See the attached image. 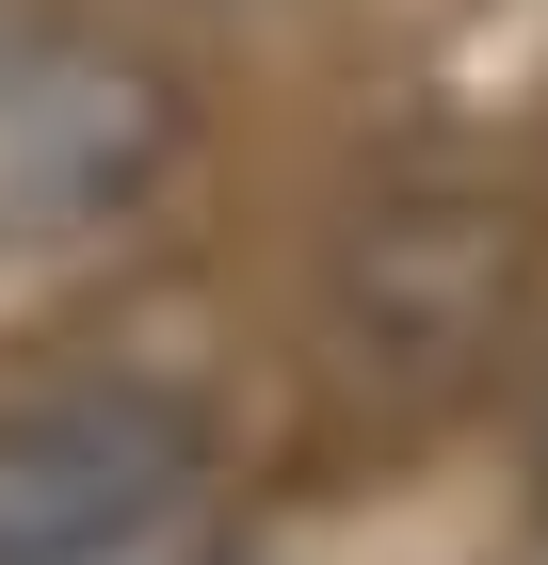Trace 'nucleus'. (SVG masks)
<instances>
[{
  "instance_id": "1",
  "label": "nucleus",
  "mask_w": 548,
  "mask_h": 565,
  "mask_svg": "<svg viewBox=\"0 0 548 565\" xmlns=\"http://www.w3.org/2000/svg\"><path fill=\"white\" fill-rule=\"evenodd\" d=\"M194 501V404L65 372V388L0 404V565H129Z\"/></svg>"
}]
</instances>
